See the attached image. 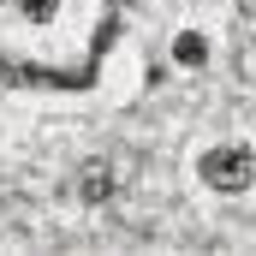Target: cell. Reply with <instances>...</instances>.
<instances>
[{
  "mask_svg": "<svg viewBox=\"0 0 256 256\" xmlns=\"http://www.w3.org/2000/svg\"><path fill=\"white\" fill-rule=\"evenodd\" d=\"M12 12H18V24H30V30H48V24H60L66 0H12Z\"/></svg>",
  "mask_w": 256,
  "mask_h": 256,
  "instance_id": "obj_3",
  "label": "cell"
},
{
  "mask_svg": "<svg viewBox=\"0 0 256 256\" xmlns=\"http://www.w3.org/2000/svg\"><path fill=\"white\" fill-rule=\"evenodd\" d=\"M161 60H167V72H179V78H202L208 66L220 60V42H214L208 24H173Z\"/></svg>",
  "mask_w": 256,
  "mask_h": 256,
  "instance_id": "obj_2",
  "label": "cell"
},
{
  "mask_svg": "<svg viewBox=\"0 0 256 256\" xmlns=\"http://www.w3.org/2000/svg\"><path fill=\"white\" fill-rule=\"evenodd\" d=\"M191 185L214 202H238L256 191V137L244 131H214L191 149Z\"/></svg>",
  "mask_w": 256,
  "mask_h": 256,
  "instance_id": "obj_1",
  "label": "cell"
}]
</instances>
